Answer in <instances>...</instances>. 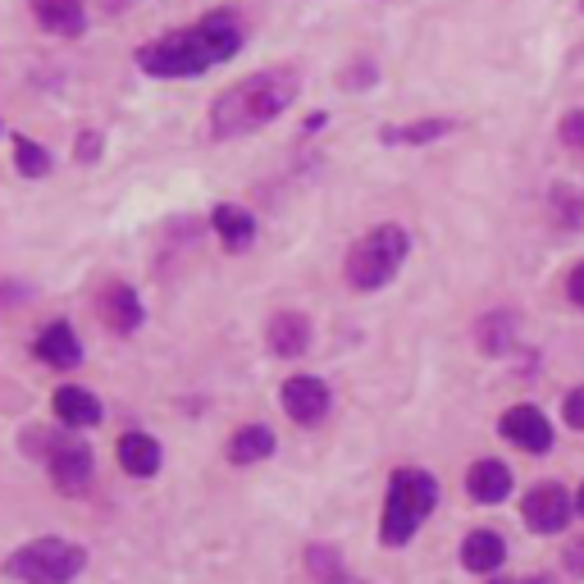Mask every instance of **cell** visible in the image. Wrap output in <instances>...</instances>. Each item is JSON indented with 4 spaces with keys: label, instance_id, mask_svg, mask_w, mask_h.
Segmentation results:
<instances>
[{
    "label": "cell",
    "instance_id": "6da1fadb",
    "mask_svg": "<svg viewBox=\"0 0 584 584\" xmlns=\"http://www.w3.org/2000/svg\"><path fill=\"white\" fill-rule=\"evenodd\" d=\"M242 46V27L233 23V14H206L188 33H174L156 46L137 51V65L156 78H201L210 65L233 59Z\"/></svg>",
    "mask_w": 584,
    "mask_h": 584
},
{
    "label": "cell",
    "instance_id": "7a4b0ae2",
    "mask_svg": "<svg viewBox=\"0 0 584 584\" xmlns=\"http://www.w3.org/2000/svg\"><path fill=\"white\" fill-rule=\"evenodd\" d=\"M301 91V78L297 69H265V74H252L233 82L224 97H214L210 106V129L214 137H247L265 124H274Z\"/></svg>",
    "mask_w": 584,
    "mask_h": 584
},
{
    "label": "cell",
    "instance_id": "3957f363",
    "mask_svg": "<svg viewBox=\"0 0 584 584\" xmlns=\"http://www.w3.org/2000/svg\"><path fill=\"white\" fill-rule=\"evenodd\" d=\"M439 503V484L434 475H425V471H397L393 484H388V503H384V543L388 548H403L416 530H420V520L434 511Z\"/></svg>",
    "mask_w": 584,
    "mask_h": 584
},
{
    "label": "cell",
    "instance_id": "277c9868",
    "mask_svg": "<svg viewBox=\"0 0 584 584\" xmlns=\"http://www.w3.org/2000/svg\"><path fill=\"white\" fill-rule=\"evenodd\" d=\"M407 233L397 229V224H379L375 233H365L356 247L348 252V284L361 288V293H375L384 288L397 269H403L407 261Z\"/></svg>",
    "mask_w": 584,
    "mask_h": 584
},
{
    "label": "cell",
    "instance_id": "5b68a950",
    "mask_svg": "<svg viewBox=\"0 0 584 584\" xmlns=\"http://www.w3.org/2000/svg\"><path fill=\"white\" fill-rule=\"evenodd\" d=\"M82 548L78 543H65V539H37L19 548L10 558V575L23 580V584H69L78 571H82Z\"/></svg>",
    "mask_w": 584,
    "mask_h": 584
},
{
    "label": "cell",
    "instance_id": "8992f818",
    "mask_svg": "<svg viewBox=\"0 0 584 584\" xmlns=\"http://www.w3.org/2000/svg\"><path fill=\"white\" fill-rule=\"evenodd\" d=\"M27 452H42L51 461V475L59 494H87L91 484V452L78 439H59L51 429H33L27 434Z\"/></svg>",
    "mask_w": 584,
    "mask_h": 584
},
{
    "label": "cell",
    "instance_id": "52a82bcc",
    "mask_svg": "<svg viewBox=\"0 0 584 584\" xmlns=\"http://www.w3.org/2000/svg\"><path fill=\"white\" fill-rule=\"evenodd\" d=\"M520 511H526V526L535 535H558V530H566V520H571V498H566L562 484H539Z\"/></svg>",
    "mask_w": 584,
    "mask_h": 584
},
{
    "label": "cell",
    "instance_id": "ba28073f",
    "mask_svg": "<svg viewBox=\"0 0 584 584\" xmlns=\"http://www.w3.org/2000/svg\"><path fill=\"white\" fill-rule=\"evenodd\" d=\"M498 429H503V439L516 443L520 452H548V448H552V425H548V416L535 411V407H511V411L498 420Z\"/></svg>",
    "mask_w": 584,
    "mask_h": 584
},
{
    "label": "cell",
    "instance_id": "9c48e42d",
    "mask_svg": "<svg viewBox=\"0 0 584 584\" xmlns=\"http://www.w3.org/2000/svg\"><path fill=\"white\" fill-rule=\"evenodd\" d=\"M284 411L297 420V425H316L324 411H329V388L311 375H297L284 384Z\"/></svg>",
    "mask_w": 584,
    "mask_h": 584
},
{
    "label": "cell",
    "instance_id": "30bf717a",
    "mask_svg": "<svg viewBox=\"0 0 584 584\" xmlns=\"http://www.w3.org/2000/svg\"><path fill=\"white\" fill-rule=\"evenodd\" d=\"M101 316L114 333H133L142 324V297L129 284H110L106 297H101Z\"/></svg>",
    "mask_w": 584,
    "mask_h": 584
},
{
    "label": "cell",
    "instance_id": "8fae6325",
    "mask_svg": "<svg viewBox=\"0 0 584 584\" xmlns=\"http://www.w3.org/2000/svg\"><path fill=\"white\" fill-rule=\"evenodd\" d=\"M37 356H42L46 365H55V371H69V365H78V361H82V348H78L74 329L55 320V324H46V329H42V338H37Z\"/></svg>",
    "mask_w": 584,
    "mask_h": 584
},
{
    "label": "cell",
    "instance_id": "7c38bea8",
    "mask_svg": "<svg viewBox=\"0 0 584 584\" xmlns=\"http://www.w3.org/2000/svg\"><path fill=\"white\" fill-rule=\"evenodd\" d=\"M33 14L55 37H78L82 33V0H33Z\"/></svg>",
    "mask_w": 584,
    "mask_h": 584
},
{
    "label": "cell",
    "instance_id": "4fadbf2b",
    "mask_svg": "<svg viewBox=\"0 0 584 584\" xmlns=\"http://www.w3.org/2000/svg\"><path fill=\"white\" fill-rule=\"evenodd\" d=\"M466 488L480 503H503L511 494V471L503 466V461H475L471 475H466Z\"/></svg>",
    "mask_w": 584,
    "mask_h": 584
},
{
    "label": "cell",
    "instance_id": "5bb4252c",
    "mask_svg": "<svg viewBox=\"0 0 584 584\" xmlns=\"http://www.w3.org/2000/svg\"><path fill=\"white\" fill-rule=\"evenodd\" d=\"M119 466H124L129 475H137V480L156 475L161 471V443L146 439V434H124L119 439Z\"/></svg>",
    "mask_w": 584,
    "mask_h": 584
},
{
    "label": "cell",
    "instance_id": "9a60e30c",
    "mask_svg": "<svg viewBox=\"0 0 584 584\" xmlns=\"http://www.w3.org/2000/svg\"><path fill=\"white\" fill-rule=\"evenodd\" d=\"M306 343H311V320H306V316L284 311V316L269 320V348L279 356H301Z\"/></svg>",
    "mask_w": 584,
    "mask_h": 584
},
{
    "label": "cell",
    "instance_id": "2e32d148",
    "mask_svg": "<svg viewBox=\"0 0 584 584\" xmlns=\"http://www.w3.org/2000/svg\"><path fill=\"white\" fill-rule=\"evenodd\" d=\"M55 416L65 425H74V429H87V425L101 420V403L87 388H59L55 393Z\"/></svg>",
    "mask_w": 584,
    "mask_h": 584
},
{
    "label": "cell",
    "instance_id": "e0dca14e",
    "mask_svg": "<svg viewBox=\"0 0 584 584\" xmlns=\"http://www.w3.org/2000/svg\"><path fill=\"white\" fill-rule=\"evenodd\" d=\"M503 558H507V548L494 530H475V535H466V543H461V562L471 571H494V566H503Z\"/></svg>",
    "mask_w": 584,
    "mask_h": 584
},
{
    "label": "cell",
    "instance_id": "ac0fdd59",
    "mask_svg": "<svg viewBox=\"0 0 584 584\" xmlns=\"http://www.w3.org/2000/svg\"><path fill=\"white\" fill-rule=\"evenodd\" d=\"M210 220H214V233H220L229 247H247L252 233H256V220L242 206H214Z\"/></svg>",
    "mask_w": 584,
    "mask_h": 584
},
{
    "label": "cell",
    "instance_id": "d6986e66",
    "mask_svg": "<svg viewBox=\"0 0 584 584\" xmlns=\"http://www.w3.org/2000/svg\"><path fill=\"white\" fill-rule=\"evenodd\" d=\"M269 452H274V434H269L265 425H247V429H238V434L229 439V456L242 461V466H247V461L269 456Z\"/></svg>",
    "mask_w": 584,
    "mask_h": 584
},
{
    "label": "cell",
    "instance_id": "ffe728a7",
    "mask_svg": "<svg viewBox=\"0 0 584 584\" xmlns=\"http://www.w3.org/2000/svg\"><path fill=\"white\" fill-rule=\"evenodd\" d=\"M14 165H19V174H27V178L51 174V156H46V146L27 142V137H14Z\"/></svg>",
    "mask_w": 584,
    "mask_h": 584
},
{
    "label": "cell",
    "instance_id": "44dd1931",
    "mask_svg": "<svg viewBox=\"0 0 584 584\" xmlns=\"http://www.w3.org/2000/svg\"><path fill=\"white\" fill-rule=\"evenodd\" d=\"M439 133H448L443 119H425V124H411V129H388L384 142H403V146H411V142H434Z\"/></svg>",
    "mask_w": 584,
    "mask_h": 584
},
{
    "label": "cell",
    "instance_id": "7402d4cb",
    "mask_svg": "<svg viewBox=\"0 0 584 584\" xmlns=\"http://www.w3.org/2000/svg\"><path fill=\"white\" fill-rule=\"evenodd\" d=\"M562 142L566 146H584V110H571L562 119Z\"/></svg>",
    "mask_w": 584,
    "mask_h": 584
},
{
    "label": "cell",
    "instance_id": "603a6c76",
    "mask_svg": "<svg viewBox=\"0 0 584 584\" xmlns=\"http://www.w3.org/2000/svg\"><path fill=\"white\" fill-rule=\"evenodd\" d=\"M566 425L571 429H584V384L571 388V397H566Z\"/></svg>",
    "mask_w": 584,
    "mask_h": 584
},
{
    "label": "cell",
    "instance_id": "cb8c5ba5",
    "mask_svg": "<svg viewBox=\"0 0 584 584\" xmlns=\"http://www.w3.org/2000/svg\"><path fill=\"white\" fill-rule=\"evenodd\" d=\"M566 293H571V301H575V306H584V261L566 274Z\"/></svg>",
    "mask_w": 584,
    "mask_h": 584
},
{
    "label": "cell",
    "instance_id": "d4e9b609",
    "mask_svg": "<svg viewBox=\"0 0 584 584\" xmlns=\"http://www.w3.org/2000/svg\"><path fill=\"white\" fill-rule=\"evenodd\" d=\"M97 151H101V137H97V133H82L78 156H82V161H97Z\"/></svg>",
    "mask_w": 584,
    "mask_h": 584
},
{
    "label": "cell",
    "instance_id": "484cf974",
    "mask_svg": "<svg viewBox=\"0 0 584 584\" xmlns=\"http://www.w3.org/2000/svg\"><path fill=\"white\" fill-rule=\"evenodd\" d=\"M566 566H571V571H584V539H580V543H571V552H566Z\"/></svg>",
    "mask_w": 584,
    "mask_h": 584
},
{
    "label": "cell",
    "instance_id": "4316f807",
    "mask_svg": "<svg viewBox=\"0 0 584 584\" xmlns=\"http://www.w3.org/2000/svg\"><path fill=\"white\" fill-rule=\"evenodd\" d=\"M498 584H543V580H498Z\"/></svg>",
    "mask_w": 584,
    "mask_h": 584
},
{
    "label": "cell",
    "instance_id": "83f0119b",
    "mask_svg": "<svg viewBox=\"0 0 584 584\" xmlns=\"http://www.w3.org/2000/svg\"><path fill=\"white\" fill-rule=\"evenodd\" d=\"M575 511H580V516H584V488H580V498H575Z\"/></svg>",
    "mask_w": 584,
    "mask_h": 584
},
{
    "label": "cell",
    "instance_id": "f1b7e54d",
    "mask_svg": "<svg viewBox=\"0 0 584 584\" xmlns=\"http://www.w3.org/2000/svg\"><path fill=\"white\" fill-rule=\"evenodd\" d=\"M333 584H361V580H333Z\"/></svg>",
    "mask_w": 584,
    "mask_h": 584
}]
</instances>
